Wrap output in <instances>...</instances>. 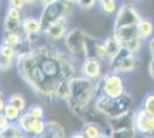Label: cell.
<instances>
[{
	"mask_svg": "<svg viewBox=\"0 0 154 138\" xmlns=\"http://www.w3.org/2000/svg\"><path fill=\"white\" fill-rule=\"evenodd\" d=\"M19 76L39 98L53 101L60 82L77 76L75 59L52 43L40 44L16 58Z\"/></svg>",
	"mask_w": 154,
	"mask_h": 138,
	"instance_id": "1",
	"label": "cell"
},
{
	"mask_svg": "<svg viewBox=\"0 0 154 138\" xmlns=\"http://www.w3.org/2000/svg\"><path fill=\"white\" fill-rule=\"evenodd\" d=\"M70 97L67 104L71 112L82 109L92 104L98 97V81H92L84 76H75L70 79Z\"/></svg>",
	"mask_w": 154,
	"mask_h": 138,
	"instance_id": "2",
	"label": "cell"
},
{
	"mask_svg": "<svg viewBox=\"0 0 154 138\" xmlns=\"http://www.w3.org/2000/svg\"><path fill=\"white\" fill-rule=\"evenodd\" d=\"M93 105L108 118H115L131 111L132 99L128 93H124L116 98H108L99 94L94 100Z\"/></svg>",
	"mask_w": 154,
	"mask_h": 138,
	"instance_id": "3",
	"label": "cell"
},
{
	"mask_svg": "<svg viewBox=\"0 0 154 138\" xmlns=\"http://www.w3.org/2000/svg\"><path fill=\"white\" fill-rule=\"evenodd\" d=\"M71 6L72 5L67 2L66 0H55L46 6L42 7V11L39 14V20H40L43 32L52 23L61 19H68L71 12Z\"/></svg>",
	"mask_w": 154,
	"mask_h": 138,
	"instance_id": "4",
	"label": "cell"
},
{
	"mask_svg": "<svg viewBox=\"0 0 154 138\" xmlns=\"http://www.w3.org/2000/svg\"><path fill=\"white\" fill-rule=\"evenodd\" d=\"M88 33L81 28L70 29L64 37L63 51L75 60L85 59V39Z\"/></svg>",
	"mask_w": 154,
	"mask_h": 138,
	"instance_id": "5",
	"label": "cell"
},
{
	"mask_svg": "<svg viewBox=\"0 0 154 138\" xmlns=\"http://www.w3.org/2000/svg\"><path fill=\"white\" fill-rule=\"evenodd\" d=\"M99 91L101 96L108 98H116L125 93L124 90V82L120 74L110 72L103 75L101 78L98 81Z\"/></svg>",
	"mask_w": 154,
	"mask_h": 138,
	"instance_id": "6",
	"label": "cell"
},
{
	"mask_svg": "<svg viewBox=\"0 0 154 138\" xmlns=\"http://www.w3.org/2000/svg\"><path fill=\"white\" fill-rule=\"evenodd\" d=\"M72 113L81 118L84 123H92V124L98 125L103 130L105 135L110 136L112 127H110L109 118L103 112H100L94 105H90L82 109H77Z\"/></svg>",
	"mask_w": 154,
	"mask_h": 138,
	"instance_id": "7",
	"label": "cell"
},
{
	"mask_svg": "<svg viewBox=\"0 0 154 138\" xmlns=\"http://www.w3.org/2000/svg\"><path fill=\"white\" fill-rule=\"evenodd\" d=\"M136 54L137 53H132L131 51L123 47L120 53L109 62L110 72L117 74H127L134 72L138 67V59Z\"/></svg>",
	"mask_w": 154,
	"mask_h": 138,
	"instance_id": "8",
	"label": "cell"
},
{
	"mask_svg": "<svg viewBox=\"0 0 154 138\" xmlns=\"http://www.w3.org/2000/svg\"><path fill=\"white\" fill-rule=\"evenodd\" d=\"M114 35L117 37V39L121 41V44L124 48H127L132 53H137L143 46L144 39L138 33L137 26H130L120 28L114 30Z\"/></svg>",
	"mask_w": 154,
	"mask_h": 138,
	"instance_id": "9",
	"label": "cell"
},
{
	"mask_svg": "<svg viewBox=\"0 0 154 138\" xmlns=\"http://www.w3.org/2000/svg\"><path fill=\"white\" fill-rule=\"evenodd\" d=\"M140 19V14L132 4H129V2L122 4L115 13L114 30L120 29V28H124V26H137Z\"/></svg>",
	"mask_w": 154,
	"mask_h": 138,
	"instance_id": "10",
	"label": "cell"
},
{
	"mask_svg": "<svg viewBox=\"0 0 154 138\" xmlns=\"http://www.w3.org/2000/svg\"><path fill=\"white\" fill-rule=\"evenodd\" d=\"M22 28H23V32L26 35V38L32 41V44L36 47V41H38L39 38L43 35V30H42V24H40V20L39 16H35V15H24L23 21H22Z\"/></svg>",
	"mask_w": 154,
	"mask_h": 138,
	"instance_id": "11",
	"label": "cell"
},
{
	"mask_svg": "<svg viewBox=\"0 0 154 138\" xmlns=\"http://www.w3.org/2000/svg\"><path fill=\"white\" fill-rule=\"evenodd\" d=\"M69 26H68V19H61L46 29L43 32L44 37L52 44H55L58 41H63L64 37L69 31Z\"/></svg>",
	"mask_w": 154,
	"mask_h": 138,
	"instance_id": "12",
	"label": "cell"
},
{
	"mask_svg": "<svg viewBox=\"0 0 154 138\" xmlns=\"http://www.w3.org/2000/svg\"><path fill=\"white\" fill-rule=\"evenodd\" d=\"M135 130L141 135L154 136V115L146 113L143 108L136 112Z\"/></svg>",
	"mask_w": 154,
	"mask_h": 138,
	"instance_id": "13",
	"label": "cell"
},
{
	"mask_svg": "<svg viewBox=\"0 0 154 138\" xmlns=\"http://www.w3.org/2000/svg\"><path fill=\"white\" fill-rule=\"evenodd\" d=\"M85 58L97 59L101 62L105 61V43L88 33L85 39Z\"/></svg>",
	"mask_w": 154,
	"mask_h": 138,
	"instance_id": "14",
	"label": "cell"
},
{
	"mask_svg": "<svg viewBox=\"0 0 154 138\" xmlns=\"http://www.w3.org/2000/svg\"><path fill=\"white\" fill-rule=\"evenodd\" d=\"M81 72H82V76L86 78H90L92 81H99L103 76L101 61L85 58L81 66Z\"/></svg>",
	"mask_w": 154,
	"mask_h": 138,
	"instance_id": "15",
	"label": "cell"
},
{
	"mask_svg": "<svg viewBox=\"0 0 154 138\" xmlns=\"http://www.w3.org/2000/svg\"><path fill=\"white\" fill-rule=\"evenodd\" d=\"M105 54H106V60L108 61V63L112 60L115 58L116 55L120 53V51L123 48L121 41L117 39L115 35L113 33L112 36H108L105 39Z\"/></svg>",
	"mask_w": 154,
	"mask_h": 138,
	"instance_id": "16",
	"label": "cell"
},
{
	"mask_svg": "<svg viewBox=\"0 0 154 138\" xmlns=\"http://www.w3.org/2000/svg\"><path fill=\"white\" fill-rule=\"evenodd\" d=\"M39 138H66V132H64L63 127L57 121H48L47 120V129L44 132L43 136Z\"/></svg>",
	"mask_w": 154,
	"mask_h": 138,
	"instance_id": "17",
	"label": "cell"
},
{
	"mask_svg": "<svg viewBox=\"0 0 154 138\" xmlns=\"http://www.w3.org/2000/svg\"><path fill=\"white\" fill-rule=\"evenodd\" d=\"M35 120H36V118H33L28 111H26V112H23L22 114H21L19 121H17L16 123L19 124L20 129H21V131H22L23 135H26V136H28V137H30L32 125H33V123H35Z\"/></svg>",
	"mask_w": 154,
	"mask_h": 138,
	"instance_id": "18",
	"label": "cell"
},
{
	"mask_svg": "<svg viewBox=\"0 0 154 138\" xmlns=\"http://www.w3.org/2000/svg\"><path fill=\"white\" fill-rule=\"evenodd\" d=\"M70 79H63L60 82L57 90L54 92V99L55 100H62V101H68L70 97Z\"/></svg>",
	"mask_w": 154,
	"mask_h": 138,
	"instance_id": "19",
	"label": "cell"
},
{
	"mask_svg": "<svg viewBox=\"0 0 154 138\" xmlns=\"http://www.w3.org/2000/svg\"><path fill=\"white\" fill-rule=\"evenodd\" d=\"M26 38L24 32H5L2 36V44L6 45L13 46V47H17L23 41V39Z\"/></svg>",
	"mask_w": 154,
	"mask_h": 138,
	"instance_id": "20",
	"label": "cell"
},
{
	"mask_svg": "<svg viewBox=\"0 0 154 138\" xmlns=\"http://www.w3.org/2000/svg\"><path fill=\"white\" fill-rule=\"evenodd\" d=\"M137 29H138L139 36L145 40V39H147V38H149V37L153 35L154 26L149 20L141 17L140 21H139L138 24H137Z\"/></svg>",
	"mask_w": 154,
	"mask_h": 138,
	"instance_id": "21",
	"label": "cell"
},
{
	"mask_svg": "<svg viewBox=\"0 0 154 138\" xmlns=\"http://www.w3.org/2000/svg\"><path fill=\"white\" fill-rule=\"evenodd\" d=\"M81 131L83 132V135L86 138H101L105 135V132L100 127L92 123H84Z\"/></svg>",
	"mask_w": 154,
	"mask_h": 138,
	"instance_id": "22",
	"label": "cell"
},
{
	"mask_svg": "<svg viewBox=\"0 0 154 138\" xmlns=\"http://www.w3.org/2000/svg\"><path fill=\"white\" fill-rule=\"evenodd\" d=\"M22 21L23 20H15V19H11V17L5 16V19H4L5 32H23Z\"/></svg>",
	"mask_w": 154,
	"mask_h": 138,
	"instance_id": "23",
	"label": "cell"
},
{
	"mask_svg": "<svg viewBox=\"0 0 154 138\" xmlns=\"http://www.w3.org/2000/svg\"><path fill=\"white\" fill-rule=\"evenodd\" d=\"M7 103H9V104L14 105L15 107H17L21 112H26V109H28V107H26V100L24 98V96L21 94V93H17V92L9 94L7 97Z\"/></svg>",
	"mask_w": 154,
	"mask_h": 138,
	"instance_id": "24",
	"label": "cell"
},
{
	"mask_svg": "<svg viewBox=\"0 0 154 138\" xmlns=\"http://www.w3.org/2000/svg\"><path fill=\"white\" fill-rule=\"evenodd\" d=\"M2 113L5 114V116H6L7 120H8L9 122H17L20 116H21V114L23 112H21L17 107H15V106L12 105V104L6 103Z\"/></svg>",
	"mask_w": 154,
	"mask_h": 138,
	"instance_id": "25",
	"label": "cell"
},
{
	"mask_svg": "<svg viewBox=\"0 0 154 138\" xmlns=\"http://www.w3.org/2000/svg\"><path fill=\"white\" fill-rule=\"evenodd\" d=\"M0 132H1L2 138H17L20 135H22V131L16 122H11L7 128H5Z\"/></svg>",
	"mask_w": 154,
	"mask_h": 138,
	"instance_id": "26",
	"label": "cell"
},
{
	"mask_svg": "<svg viewBox=\"0 0 154 138\" xmlns=\"http://www.w3.org/2000/svg\"><path fill=\"white\" fill-rule=\"evenodd\" d=\"M136 130L134 128H122L112 130L110 138H135Z\"/></svg>",
	"mask_w": 154,
	"mask_h": 138,
	"instance_id": "27",
	"label": "cell"
},
{
	"mask_svg": "<svg viewBox=\"0 0 154 138\" xmlns=\"http://www.w3.org/2000/svg\"><path fill=\"white\" fill-rule=\"evenodd\" d=\"M98 4L105 14H114L117 12L116 0H98Z\"/></svg>",
	"mask_w": 154,
	"mask_h": 138,
	"instance_id": "28",
	"label": "cell"
},
{
	"mask_svg": "<svg viewBox=\"0 0 154 138\" xmlns=\"http://www.w3.org/2000/svg\"><path fill=\"white\" fill-rule=\"evenodd\" d=\"M15 59H11L5 57L0 52V72H9L15 67Z\"/></svg>",
	"mask_w": 154,
	"mask_h": 138,
	"instance_id": "29",
	"label": "cell"
},
{
	"mask_svg": "<svg viewBox=\"0 0 154 138\" xmlns=\"http://www.w3.org/2000/svg\"><path fill=\"white\" fill-rule=\"evenodd\" d=\"M144 111L148 114L154 115V93H147L143 100V107Z\"/></svg>",
	"mask_w": 154,
	"mask_h": 138,
	"instance_id": "30",
	"label": "cell"
},
{
	"mask_svg": "<svg viewBox=\"0 0 154 138\" xmlns=\"http://www.w3.org/2000/svg\"><path fill=\"white\" fill-rule=\"evenodd\" d=\"M26 111L30 113L35 118H45V109L42 105L33 104V105L29 106Z\"/></svg>",
	"mask_w": 154,
	"mask_h": 138,
	"instance_id": "31",
	"label": "cell"
},
{
	"mask_svg": "<svg viewBox=\"0 0 154 138\" xmlns=\"http://www.w3.org/2000/svg\"><path fill=\"white\" fill-rule=\"evenodd\" d=\"M0 52L2 53L5 57L7 58H11V59H15L19 57V53L16 51V48L13 47V46L6 45V44H0Z\"/></svg>",
	"mask_w": 154,
	"mask_h": 138,
	"instance_id": "32",
	"label": "cell"
},
{
	"mask_svg": "<svg viewBox=\"0 0 154 138\" xmlns=\"http://www.w3.org/2000/svg\"><path fill=\"white\" fill-rule=\"evenodd\" d=\"M97 2H98V0H81L78 2V7L84 11H90L96 6Z\"/></svg>",
	"mask_w": 154,
	"mask_h": 138,
	"instance_id": "33",
	"label": "cell"
},
{
	"mask_svg": "<svg viewBox=\"0 0 154 138\" xmlns=\"http://www.w3.org/2000/svg\"><path fill=\"white\" fill-rule=\"evenodd\" d=\"M8 2V7L11 8H17V9H23L26 8V5L22 0H7Z\"/></svg>",
	"mask_w": 154,
	"mask_h": 138,
	"instance_id": "34",
	"label": "cell"
},
{
	"mask_svg": "<svg viewBox=\"0 0 154 138\" xmlns=\"http://www.w3.org/2000/svg\"><path fill=\"white\" fill-rule=\"evenodd\" d=\"M9 121L7 120V118L5 116V114L2 112H0V131L1 130H4L5 128H7L8 125H9Z\"/></svg>",
	"mask_w": 154,
	"mask_h": 138,
	"instance_id": "35",
	"label": "cell"
},
{
	"mask_svg": "<svg viewBox=\"0 0 154 138\" xmlns=\"http://www.w3.org/2000/svg\"><path fill=\"white\" fill-rule=\"evenodd\" d=\"M6 103H7V97H5V92H4V90L0 86V112L4 111Z\"/></svg>",
	"mask_w": 154,
	"mask_h": 138,
	"instance_id": "36",
	"label": "cell"
},
{
	"mask_svg": "<svg viewBox=\"0 0 154 138\" xmlns=\"http://www.w3.org/2000/svg\"><path fill=\"white\" fill-rule=\"evenodd\" d=\"M148 74H149V76L154 79V60L152 59L149 61V63H148Z\"/></svg>",
	"mask_w": 154,
	"mask_h": 138,
	"instance_id": "37",
	"label": "cell"
},
{
	"mask_svg": "<svg viewBox=\"0 0 154 138\" xmlns=\"http://www.w3.org/2000/svg\"><path fill=\"white\" fill-rule=\"evenodd\" d=\"M148 48H149V52H151V55H152V59L154 60V37L151 38L149 41H148Z\"/></svg>",
	"mask_w": 154,
	"mask_h": 138,
	"instance_id": "38",
	"label": "cell"
},
{
	"mask_svg": "<svg viewBox=\"0 0 154 138\" xmlns=\"http://www.w3.org/2000/svg\"><path fill=\"white\" fill-rule=\"evenodd\" d=\"M53 1H55V0H37V5L42 8V7L46 6V5L51 4V2H53Z\"/></svg>",
	"mask_w": 154,
	"mask_h": 138,
	"instance_id": "39",
	"label": "cell"
},
{
	"mask_svg": "<svg viewBox=\"0 0 154 138\" xmlns=\"http://www.w3.org/2000/svg\"><path fill=\"white\" fill-rule=\"evenodd\" d=\"M22 1L24 2L26 7H28V6H35V5H37V0H22Z\"/></svg>",
	"mask_w": 154,
	"mask_h": 138,
	"instance_id": "40",
	"label": "cell"
},
{
	"mask_svg": "<svg viewBox=\"0 0 154 138\" xmlns=\"http://www.w3.org/2000/svg\"><path fill=\"white\" fill-rule=\"evenodd\" d=\"M70 138H86V137L83 135V132L79 131V132H75L74 135H71Z\"/></svg>",
	"mask_w": 154,
	"mask_h": 138,
	"instance_id": "41",
	"label": "cell"
},
{
	"mask_svg": "<svg viewBox=\"0 0 154 138\" xmlns=\"http://www.w3.org/2000/svg\"><path fill=\"white\" fill-rule=\"evenodd\" d=\"M66 1L71 4V5H78V2H79L81 0H66Z\"/></svg>",
	"mask_w": 154,
	"mask_h": 138,
	"instance_id": "42",
	"label": "cell"
},
{
	"mask_svg": "<svg viewBox=\"0 0 154 138\" xmlns=\"http://www.w3.org/2000/svg\"><path fill=\"white\" fill-rule=\"evenodd\" d=\"M144 138H153V136H146V137H144Z\"/></svg>",
	"mask_w": 154,
	"mask_h": 138,
	"instance_id": "43",
	"label": "cell"
},
{
	"mask_svg": "<svg viewBox=\"0 0 154 138\" xmlns=\"http://www.w3.org/2000/svg\"><path fill=\"white\" fill-rule=\"evenodd\" d=\"M0 138H2V136H1V132H0Z\"/></svg>",
	"mask_w": 154,
	"mask_h": 138,
	"instance_id": "44",
	"label": "cell"
},
{
	"mask_svg": "<svg viewBox=\"0 0 154 138\" xmlns=\"http://www.w3.org/2000/svg\"><path fill=\"white\" fill-rule=\"evenodd\" d=\"M0 1H1V0H0Z\"/></svg>",
	"mask_w": 154,
	"mask_h": 138,
	"instance_id": "45",
	"label": "cell"
},
{
	"mask_svg": "<svg viewBox=\"0 0 154 138\" xmlns=\"http://www.w3.org/2000/svg\"><path fill=\"white\" fill-rule=\"evenodd\" d=\"M69 138H70V137H69Z\"/></svg>",
	"mask_w": 154,
	"mask_h": 138,
	"instance_id": "46",
	"label": "cell"
},
{
	"mask_svg": "<svg viewBox=\"0 0 154 138\" xmlns=\"http://www.w3.org/2000/svg\"></svg>",
	"mask_w": 154,
	"mask_h": 138,
	"instance_id": "47",
	"label": "cell"
}]
</instances>
